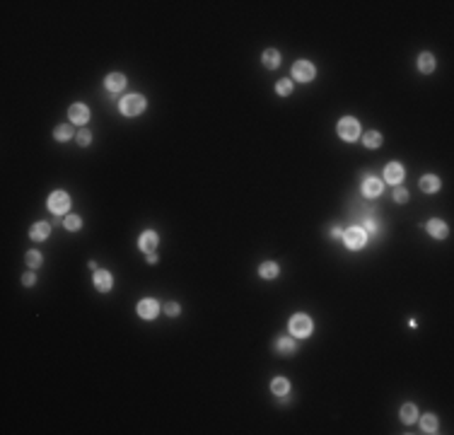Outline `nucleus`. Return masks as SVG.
Masks as SVG:
<instances>
[{
	"label": "nucleus",
	"instance_id": "13",
	"mask_svg": "<svg viewBox=\"0 0 454 435\" xmlns=\"http://www.w3.org/2000/svg\"><path fill=\"white\" fill-rule=\"evenodd\" d=\"M104 87L109 92H121L126 87V75H123V73H112V75H107Z\"/></svg>",
	"mask_w": 454,
	"mask_h": 435
},
{
	"label": "nucleus",
	"instance_id": "8",
	"mask_svg": "<svg viewBox=\"0 0 454 435\" xmlns=\"http://www.w3.org/2000/svg\"><path fill=\"white\" fill-rule=\"evenodd\" d=\"M68 119L73 123H77V126H82V123H87L90 121V109L85 107V104H73L68 109Z\"/></svg>",
	"mask_w": 454,
	"mask_h": 435
},
{
	"label": "nucleus",
	"instance_id": "26",
	"mask_svg": "<svg viewBox=\"0 0 454 435\" xmlns=\"http://www.w3.org/2000/svg\"><path fill=\"white\" fill-rule=\"evenodd\" d=\"M275 92H278L280 97H288V94L293 92V82H290L288 78H283V80H278V85H275Z\"/></svg>",
	"mask_w": 454,
	"mask_h": 435
},
{
	"label": "nucleus",
	"instance_id": "3",
	"mask_svg": "<svg viewBox=\"0 0 454 435\" xmlns=\"http://www.w3.org/2000/svg\"><path fill=\"white\" fill-rule=\"evenodd\" d=\"M339 136L343 140H348V143H353V140H358L360 136V123L355 121V119H350V116H345V119H340L339 121Z\"/></svg>",
	"mask_w": 454,
	"mask_h": 435
},
{
	"label": "nucleus",
	"instance_id": "32",
	"mask_svg": "<svg viewBox=\"0 0 454 435\" xmlns=\"http://www.w3.org/2000/svg\"><path fill=\"white\" fill-rule=\"evenodd\" d=\"M22 283H24V285H34V283H37V276H34V274L22 276Z\"/></svg>",
	"mask_w": 454,
	"mask_h": 435
},
{
	"label": "nucleus",
	"instance_id": "24",
	"mask_svg": "<svg viewBox=\"0 0 454 435\" xmlns=\"http://www.w3.org/2000/svg\"><path fill=\"white\" fill-rule=\"evenodd\" d=\"M365 148H370V150H375V148H379L382 145V133H377V131H367L363 138Z\"/></svg>",
	"mask_w": 454,
	"mask_h": 435
},
{
	"label": "nucleus",
	"instance_id": "17",
	"mask_svg": "<svg viewBox=\"0 0 454 435\" xmlns=\"http://www.w3.org/2000/svg\"><path fill=\"white\" fill-rule=\"evenodd\" d=\"M420 189H423L425 194H435V191H440V179H437L435 174H425V177L420 179Z\"/></svg>",
	"mask_w": 454,
	"mask_h": 435
},
{
	"label": "nucleus",
	"instance_id": "1",
	"mask_svg": "<svg viewBox=\"0 0 454 435\" xmlns=\"http://www.w3.org/2000/svg\"><path fill=\"white\" fill-rule=\"evenodd\" d=\"M118 109H121V114L123 116L143 114V109H145V97H143V94H128V97H123V99H121Z\"/></svg>",
	"mask_w": 454,
	"mask_h": 435
},
{
	"label": "nucleus",
	"instance_id": "31",
	"mask_svg": "<svg viewBox=\"0 0 454 435\" xmlns=\"http://www.w3.org/2000/svg\"><path fill=\"white\" fill-rule=\"evenodd\" d=\"M164 312H167L169 317H177V315H179V305H177V302H167V305H164Z\"/></svg>",
	"mask_w": 454,
	"mask_h": 435
},
{
	"label": "nucleus",
	"instance_id": "4",
	"mask_svg": "<svg viewBox=\"0 0 454 435\" xmlns=\"http://www.w3.org/2000/svg\"><path fill=\"white\" fill-rule=\"evenodd\" d=\"M68 208H70V196L66 191H53V194L48 196V210H51V213L63 215Z\"/></svg>",
	"mask_w": 454,
	"mask_h": 435
},
{
	"label": "nucleus",
	"instance_id": "14",
	"mask_svg": "<svg viewBox=\"0 0 454 435\" xmlns=\"http://www.w3.org/2000/svg\"><path fill=\"white\" fill-rule=\"evenodd\" d=\"M363 194L367 198H375V196H379L382 194V179H377V177H367L363 182Z\"/></svg>",
	"mask_w": 454,
	"mask_h": 435
},
{
	"label": "nucleus",
	"instance_id": "22",
	"mask_svg": "<svg viewBox=\"0 0 454 435\" xmlns=\"http://www.w3.org/2000/svg\"><path fill=\"white\" fill-rule=\"evenodd\" d=\"M420 431H423V433H428V435L437 433V418H435L432 413H425V416L420 418Z\"/></svg>",
	"mask_w": 454,
	"mask_h": 435
},
{
	"label": "nucleus",
	"instance_id": "23",
	"mask_svg": "<svg viewBox=\"0 0 454 435\" xmlns=\"http://www.w3.org/2000/svg\"><path fill=\"white\" fill-rule=\"evenodd\" d=\"M401 421H404L406 426L416 423V421H418V409H416L413 404H404V406H401Z\"/></svg>",
	"mask_w": 454,
	"mask_h": 435
},
{
	"label": "nucleus",
	"instance_id": "10",
	"mask_svg": "<svg viewBox=\"0 0 454 435\" xmlns=\"http://www.w3.org/2000/svg\"><path fill=\"white\" fill-rule=\"evenodd\" d=\"M138 247H140L145 254L155 252V247H157V232H152V230H145V232L140 235V239H138Z\"/></svg>",
	"mask_w": 454,
	"mask_h": 435
},
{
	"label": "nucleus",
	"instance_id": "30",
	"mask_svg": "<svg viewBox=\"0 0 454 435\" xmlns=\"http://www.w3.org/2000/svg\"><path fill=\"white\" fill-rule=\"evenodd\" d=\"M77 143H80L82 148H87V145H90V143H92V133H90V131H87V128H82V131L77 133Z\"/></svg>",
	"mask_w": 454,
	"mask_h": 435
},
{
	"label": "nucleus",
	"instance_id": "9",
	"mask_svg": "<svg viewBox=\"0 0 454 435\" xmlns=\"http://www.w3.org/2000/svg\"><path fill=\"white\" fill-rule=\"evenodd\" d=\"M404 167L399 164V162H391V164H386V169H384V179L389 184H394V186H399L401 184V179H404Z\"/></svg>",
	"mask_w": 454,
	"mask_h": 435
},
{
	"label": "nucleus",
	"instance_id": "12",
	"mask_svg": "<svg viewBox=\"0 0 454 435\" xmlns=\"http://www.w3.org/2000/svg\"><path fill=\"white\" fill-rule=\"evenodd\" d=\"M425 230L430 232L435 239H445V237H447V232H450V228H447V225H445L440 218H432V220H428Z\"/></svg>",
	"mask_w": 454,
	"mask_h": 435
},
{
	"label": "nucleus",
	"instance_id": "6",
	"mask_svg": "<svg viewBox=\"0 0 454 435\" xmlns=\"http://www.w3.org/2000/svg\"><path fill=\"white\" fill-rule=\"evenodd\" d=\"M314 75H317V70H314V66L309 61H297L293 66V78L300 80V82H309Z\"/></svg>",
	"mask_w": 454,
	"mask_h": 435
},
{
	"label": "nucleus",
	"instance_id": "34",
	"mask_svg": "<svg viewBox=\"0 0 454 435\" xmlns=\"http://www.w3.org/2000/svg\"><path fill=\"white\" fill-rule=\"evenodd\" d=\"M367 230L375 232V230H377V223H375V220H367Z\"/></svg>",
	"mask_w": 454,
	"mask_h": 435
},
{
	"label": "nucleus",
	"instance_id": "11",
	"mask_svg": "<svg viewBox=\"0 0 454 435\" xmlns=\"http://www.w3.org/2000/svg\"><path fill=\"white\" fill-rule=\"evenodd\" d=\"M94 288L99 290V293H109L114 288V278L109 271H97L94 274Z\"/></svg>",
	"mask_w": 454,
	"mask_h": 435
},
{
	"label": "nucleus",
	"instance_id": "28",
	"mask_svg": "<svg viewBox=\"0 0 454 435\" xmlns=\"http://www.w3.org/2000/svg\"><path fill=\"white\" fill-rule=\"evenodd\" d=\"M394 201H396V203H406V201H409V191H406L404 186H396V189H394Z\"/></svg>",
	"mask_w": 454,
	"mask_h": 435
},
{
	"label": "nucleus",
	"instance_id": "15",
	"mask_svg": "<svg viewBox=\"0 0 454 435\" xmlns=\"http://www.w3.org/2000/svg\"><path fill=\"white\" fill-rule=\"evenodd\" d=\"M261 61H264V66L268 70H275L280 66V53L275 51V48H266L264 51V56H261Z\"/></svg>",
	"mask_w": 454,
	"mask_h": 435
},
{
	"label": "nucleus",
	"instance_id": "16",
	"mask_svg": "<svg viewBox=\"0 0 454 435\" xmlns=\"http://www.w3.org/2000/svg\"><path fill=\"white\" fill-rule=\"evenodd\" d=\"M48 232H51V225H48V223H34L32 230H29V237L37 239V242H41V239L48 237Z\"/></svg>",
	"mask_w": 454,
	"mask_h": 435
},
{
	"label": "nucleus",
	"instance_id": "29",
	"mask_svg": "<svg viewBox=\"0 0 454 435\" xmlns=\"http://www.w3.org/2000/svg\"><path fill=\"white\" fill-rule=\"evenodd\" d=\"M27 264H29L32 269L41 266V254H39V252H34V249H32V252H27Z\"/></svg>",
	"mask_w": 454,
	"mask_h": 435
},
{
	"label": "nucleus",
	"instance_id": "19",
	"mask_svg": "<svg viewBox=\"0 0 454 435\" xmlns=\"http://www.w3.org/2000/svg\"><path fill=\"white\" fill-rule=\"evenodd\" d=\"M418 70L420 73H432L435 70V56L432 53H420L418 56Z\"/></svg>",
	"mask_w": 454,
	"mask_h": 435
},
{
	"label": "nucleus",
	"instance_id": "7",
	"mask_svg": "<svg viewBox=\"0 0 454 435\" xmlns=\"http://www.w3.org/2000/svg\"><path fill=\"white\" fill-rule=\"evenodd\" d=\"M157 312H159V305H157V300H140L138 302V315L143 317V319H155L157 317Z\"/></svg>",
	"mask_w": 454,
	"mask_h": 435
},
{
	"label": "nucleus",
	"instance_id": "27",
	"mask_svg": "<svg viewBox=\"0 0 454 435\" xmlns=\"http://www.w3.org/2000/svg\"><path fill=\"white\" fill-rule=\"evenodd\" d=\"M63 225H66V230H70V232H75V230L82 228V220L77 218V215H68L66 220H63Z\"/></svg>",
	"mask_w": 454,
	"mask_h": 435
},
{
	"label": "nucleus",
	"instance_id": "25",
	"mask_svg": "<svg viewBox=\"0 0 454 435\" xmlns=\"http://www.w3.org/2000/svg\"><path fill=\"white\" fill-rule=\"evenodd\" d=\"M275 348H278L280 353H285V356H293V353H295V341L283 336V339H278V341H275Z\"/></svg>",
	"mask_w": 454,
	"mask_h": 435
},
{
	"label": "nucleus",
	"instance_id": "33",
	"mask_svg": "<svg viewBox=\"0 0 454 435\" xmlns=\"http://www.w3.org/2000/svg\"><path fill=\"white\" fill-rule=\"evenodd\" d=\"M145 259H148V264H155V261H157V254H155V252H150L148 256H145Z\"/></svg>",
	"mask_w": 454,
	"mask_h": 435
},
{
	"label": "nucleus",
	"instance_id": "20",
	"mask_svg": "<svg viewBox=\"0 0 454 435\" xmlns=\"http://www.w3.org/2000/svg\"><path fill=\"white\" fill-rule=\"evenodd\" d=\"M53 138L61 140V143L70 140V138H73V123H61V126H56V128H53Z\"/></svg>",
	"mask_w": 454,
	"mask_h": 435
},
{
	"label": "nucleus",
	"instance_id": "18",
	"mask_svg": "<svg viewBox=\"0 0 454 435\" xmlns=\"http://www.w3.org/2000/svg\"><path fill=\"white\" fill-rule=\"evenodd\" d=\"M271 392L275 396H285V394L290 392V382H288L285 377H275L271 382Z\"/></svg>",
	"mask_w": 454,
	"mask_h": 435
},
{
	"label": "nucleus",
	"instance_id": "2",
	"mask_svg": "<svg viewBox=\"0 0 454 435\" xmlns=\"http://www.w3.org/2000/svg\"><path fill=\"white\" fill-rule=\"evenodd\" d=\"M290 334L297 339H307L312 334V319L307 315H293L290 319Z\"/></svg>",
	"mask_w": 454,
	"mask_h": 435
},
{
	"label": "nucleus",
	"instance_id": "5",
	"mask_svg": "<svg viewBox=\"0 0 454 435\" xmlns=\"http://www.w3.org/2000/svg\"><path fill=\"white\" fill-rule=\"evenodd\" d=\"M343 239H345V244H348V249H360L367 244V230L363 228H350L345 235H343Z\"/></svg>",
	"mask_w": 454,
	"mask_h": 435
},
{
	"label": "nucleus",
	"instance_id": "21",
	"mask_svg": "<svg viewBox=\"0 0 454 435\" xmlns=\"http://www.w3.org/2000/svg\"><path fill=\"white\" fill-rule=\"evenodd\" d=\"M278 264H273V261H264L261 266H259V276L261 278H266V280H271V278H275L278 276Z\"/></svg>",
	"mask_w": 454,
	"mask_h": 435
}]
</instances>
